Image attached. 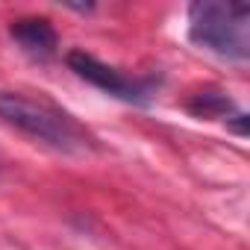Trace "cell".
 Returning <instances> with one entry per match:
<instances>
[{"label":"cell","instance_id":"cell-1","mask_svg":"<svg viewBox=\"0 0 250 250\" xmlns=\"http://www.w3.org/2000/svg\"><path fill=\"white\" fill-rule=\"evenodd\" d=\"M0 124H6L9 130L33 139L36 145H44L56 153L68 156H83L97 147L94 136L83 124L53 103L44 94H27V91H12L0 88Z\"/></svg>","mask_w":250,"mask_h":250},{"label":"cell","instance_id":"cell-4","mask_svg":"<svg viewBox=\"0 0 250 250\" xmlns=\"http://www.w3.org/2000/svg\"><path fill=\"white\" fill-rule=\"evenodd\" d=\"M9 36L21 44L24 53L36 56V59H47L59 47V36L47 18H18V21H12Z\"/></svg>","mask_w":250,"mask_h":250},{"label":"cell","instance_id":"cell-2","mask_svg":"<svg viewBox=\"0 0 250 250\" xmlns=\"http://www.w3.org/2000/svg\"><path fill=\"white\" fill-rule=\"evenodd\" d=\"M188 39L229 62L250 56V6L224 0H197L188 6Z\"/></svg>","mask_w":250,"mask_h":250},{"label":"cell","instance_id":"cell-5","mask_svg":"<svg viewBox=\"0 0 250 250\" xmlns=\"http://www.w3.org/2000/svg\"><path fill=\"white\" fill-rule=\"evenodd\" d=\"M232 109H235V103L227 94H218V91L197 94V100L191 103V112L194 115H203V118H227Z\"/></svg>","mask_w":250,"mask_h":250},{"label":"cell","instance_id":"cell-3","mask_svg":"<svg viewBox=\"0 0 250 250\" xmlns=\"http://www.w3.org/2000/svg\"><path fill=\"white\" fill-rule=\"evenodd\" d=\"M65 59H68V68H71L80 80L91 83L94 88H100V91H106V94H112V97H118V100L145 106V103H150V97H153V91H156L153 80L127 77L124 71H118V68L100 62L97 56H91V53H85V50H71Z\"/></svg>","mask_w":250,"mask_h":250}]
</instances>
